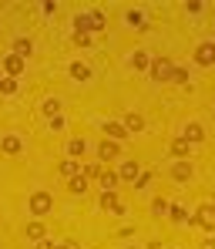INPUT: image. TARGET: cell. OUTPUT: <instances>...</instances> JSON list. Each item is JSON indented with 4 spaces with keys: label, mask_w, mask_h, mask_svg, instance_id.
Here are the masks:
<instances>
[{
    "label": "cell",
    "mask_w": 215,
    "mask_h": 249,
    "mask_svg": "<svg viewBox=\"0 0 215 249\" xmlns=\"http://www.w3.org/2000/svg\"><path fill=\"white\" fill-rule=\"evenodd\" d=\"M3 152H7V155H17V152H20V138H17V135H7V138H3Z\"/></svg>",
    "instance_id": "d6986e66"
},
{
    "label": "cell",
    "mask_w": 215,
    "mask_h": 249,
    "mask_svg": "<svg viewBox=\"0 0 215 249\" xmlns=\"http://www.w3.org/2000/svg\"><path fill=\"white\" fill-rule=\"evenodd\" d=\"M74 31H78L81 37H87V31H94V24H91V14H78V17H74Z\"/></svg>",
    "instance_id": "30bf717a"
},
{
    "label": "cell",
    "mask_w": 215,
    "mask_h": 249,
    "mask_svg": "<svg viewBox=\"0 0 215 249\" xmlns=\"http://www.w3.org/2000/svg\"><path fill=\"white\" fill-rule=\"evenodd\" d=\"M71 78H74V81H87V78H91V68H87V64H71Z\"/></svg>",
    "instance_id": "ac0fdd59"
},
{
    "label": "cell",
    "mask_w": 215,
    "mask_h": 249,
    "mask_svg": "<svg viewBox=\"0 0 215 249\" xmlns=\"http://www.w3.org/2000/svg\"><path fill=\"white\" fill-rule=\"evenodd\" d=\"M67 152H71V159H78V155H84V142H81V138H71V145H67Z\"/></svg>",
    "instance_id": "603a6c76"
},
{
    "label": "cell",
    "mask_w": 215,
    "mask_h": 249,
    "mask_svg": "<svg viewBox=\"0 0 215 249\" xmlns=\"http://www.w3.org/2000/svg\"><path fill=\"white\" fill-rule=\"evenodd\" d=\"M44 111H47V115L54 118V115L61 111V101H57V98H47V101H44Z\"/></svg>",
    "instance_id": "d4e9b609"
},
{
    "label": "cell",
    "mask_w": 215,
    "mask_h": 249,
    "mask_svg": "<svg viewBox=\"0 0 215 249\" xmlns=\"http://www.w3.org/2000/svg\"><path fill=\"white\" fill-rule=\"evenodd\" d=\"M148 249H162V246H158V243H151V246H148Z\"/></svg>",
    "instance_id": "e575fe53"
},
{
    "label": "cell",
    "mask_w": 215,
    "mask_h": 249,
    "mask_svg": "<svg viewBox=\"0 0 215 249\" xmlns=\"http://www.w3.org/2000/svg\"><path fill=\"white\" fill-rule=\"evenodd\" d=\"M168 215H172L175 222H185V219H188V212H185L182 206H172V209H168Z\"/></svg>",
    "instance_id": "484cf974"
},
{
    "label": "cell",
    "mask_w": 215,
    "mask_h": 249,
    "mask_svg": "<svg viewBox=\"0 0 215 249\" xmlns=\"http://www.w3.org/2000/svg\"><path fill=\"white\" fill-rule=\"evenodd\" d=\"M54 209V196H47V192H34L31 196V212L34 215H44V212H50Z\"/></svg>",
    "instance_id": "277c9868"
},
{
    "label": "cell",
    "mask_w": 215,
    "mask_h": 249,
    "mask_svg": "<svg viewBox=\"0 0 215 249\" xmlns=\"http://www.w3.org/2000/svg\"><path fill=\"white\" fill-rule=\"evenodd\" d=\"M172 178H175V182H188V178H192V165H188L185 159L175 162V165H172Z\"/></svg>",
    "instance_id": "ba28073f"
},
{
    "label": "cell",
    "mask_w": 215,
    "mask_h": 249,
    "mask_svg": "<svg viewBox=\"0 0 215 249\" xmlns=\"http://www.w3.org/2000/svg\"><path fill=\"white\" fill-rule=\"evenodd\" d=\"M195 64H202V68H212L215 64V41H205L195 47Z\"/></svg>",
    "instance_id": "3957f363"
},
{
    "label": "cell",
    "mask_w": 215,
    "mask_h": 249,
    "mask_svg": "<svg viewBox=\"0 0 215 249\" xmlns=\"http://www.w3.org/2000/svg\"><path fill=\"white\" fill-rule=\"evenodd\" d=\"M151 212H155V215H165V212H168V202H165V199H155V202H151Z\"/></svg>",
    "instance_id": "4316f807"
},
{
    "label": "cell",
    "mask_w": 215,
    "mask_h": 249,
    "mask_svg": "<svg viewBox=\"0 0 215 249\" xmlns=\"http://www.w3.org/2000/svg\"><path fill=\"white\" fill-rule=\"evenodd\" d=\"M37 249H54V243H44V239H41V243H37Z\"/></svg>",
    "instance_id": "d6a6232c"
},
{
    "label": "cell",
    "mask_w": 215,
    "mask_h": 249,
    "mask_svg": "<svg viewBox=\"0 0 215 249\" xmlns=\"http://www.w3.org/2000/svg\"><path fill=\"white\" fill-rule=\"evenodd\" d=\"M148 71H151V78H155V81H172V78H175V64L168 61V57L151 61V68H148Z\"/></svg>",
    "instance_id": "6da1fadb"
},
{
    "label": "cell",
    "mask_w": 215,
    "mask_h": 249,
    "mask_svg": "<svg viewBox=\"0 0 215 249\" xmlns=\"http://www.w3.org/2000/svg\"><path fill=\"white\" fill-rule=\"evenodd\" d=\"M67 189H71L74 196H84V192H87V178H84V175H74V178H67Z\"/></svg>",
    "instance_id": "7c38bea8"
},
{
    "label": "cell",
    "mask_w": 215,
    "mask_h": 249,
    "mask_svg": "<svg viewBox=\"0 0 215 249\" xmlns=\"http://www.w3.org/2000/svg\"><path fill=\"white\" fill-rule=\"evenodd\" d=\"M131 64H134V71H145V68H151V57L145 51H134L131 54Z\"/></svg>",
    "instance_id": "5bb4252c"
},
{
    "label": "cell",
    "mask_w": 215,
    "mask_h": 249,
    "mask_svg": "<svg viewBox=\"0 0 215 249\" xmlns=\"http://www.w3.org/2000/svg\"><path fill=\"white\" fill-rule=\"evenodd\" d=\"M141 175H145V172H141L138 162H125L121 172H118V178H121V182H134V185H138V178H141Z\"/></svg>",
    "instance_id": "8992f818"
},
{
    "label": "cell",
    "mask_w": 215,
    "mask_h": 249,
    "mask_svg": "<svg viewBox=\"0 0 215 249\" xmlns=\"http://www.w3.org/2000/svg\"><path fill=\"white\" fill-rule=\"evenodd\" d=\"M24 57H17V54H7L3 57V71H7V78H17V74H24Z\"/></svg>",
    "instance_id": "5b68a950"
},
{
    "label": "cell",
    "mask_w": 215,
    "mask_h": 249,
    "mask_svg": "<svg viewBox=\"0 0 215 249\" xmlns=\"http://www.w3.org/2000/svg\"><path fill=\"white\" fill-rule=\"evenodd\" d=\"M98 155H101V162H111V159H118V142H101Z\"/></svg>",
    "instance_id": "9c48e42d"
},
{
    "label": "cell",
    "mask_w": 215,
    "mask_h": 249,
    "mask_svg": "<svg viewBox=\"0 0 215 249\" xmlns=\"http://www.w3.org/2000/svg\"><path fill=\"white\" fill-rule=\"evenodd\" d=\"M195 226H202V229H212L215 232V206L212 202H205V206L195 209V219H192Z\"/></svg>",
    "instance_id": "7a4b0ae2"
},
{
    "label": "cell",
    "mask_w": 215,
    "mask_h": 249,
    "mask_svg": "<svg viewBox=\"0 0 215 249\" xmlns=\"http://www.w3.org/2000/svg\"><path fill=\"white\" fill-rule=\"evenodd\" d=\"M31 51H34V44L27 41V37H17V41H14V54H17V57H31Z\"/></svg>",
    "instance_id": "4fadbf2b"
},
{
    "label": "cell",
    "mask_w": 215,
    "mask_h": 249,
    "mask_svg": "<svg viewBox=\"0 0 215 249\" xmlns=\"http://www.w3.org/2000/svg\"><path fill=\"white\" fill-rule=\"evenodd\" d=\"M0 94H17V78H0Z\"/></svg>",
    "instance_id": "7402d4cb"
},
{
    "label": "cell",
    "mask_w": 215,
    "mask_h": 249,
    "mask_svg": "<svg viewBox=\"0 0 215 249\" xmlns=\"http://www.w3.org/2000/svg\"><path fill=\"white\" fill-rule=\"evenodd\" d=\"M104 131H108L111 138H125V135H128V128L121 122H104Z\"/></svg>",
    "instance_id": "2e32d148"
},
{
    "label": "cell",
    "mask_w": 215,
    "mask_h": 249,
    "mask_svg": "<svg viewBox=\"0 0 215 249\" xmlns=\"http://www.w3.org/2000/svg\"><path fill=\"white\" fill-rule=\"evenodd\" d=\"M202 135H205V131H202V124H188V128H185V135H182V138H185V142H188V145H195V142H202Z\"/></svg>",
    "instance_id": "8fae6325"
},
{
    "label": "cell",
    "mask_w": 215,
    "mask_h": 249,
    "mask_svg": "<svg viewBox=\"0 0 215 249\" xmlns=\"http://www.w3.org/2000/svg\"><path fill=\"white\" fill-rule=\"evenodd\" d=\"M27 236L41 243V239H44V226H41V222H31V226H27Z\"/></svg>",
    "instance_id": "cb8c5ba5"
},
{
    "label": "cell",
    "mask_w": 215,
    "mask_h": 249,
    "mask_svg": "<svg viewBox=\"0 0 215 249\" xmlns=\"http://www.w3.org/2000/svg\"><path fill=\"white\" fill-rule=\"evenodd\" d=\"M50 128H54V131H57V128H64V118H61V115H54V118H50Z\"/></svg>",
    "instance_id": "4dcf8cb0"
},
{
    "label": "cell",
    "mask_w": 215,
    "mask_h": 249,
    "mask_svg": "<svg viewBox=\"0 0 215 249\" xmlns=\"http://www.w3.org/2000/svg\"><path fill=\"white\" fill-rule=\"evenodd\" d=\"M185 7H188V10H192V14H198V10H202V7H205V3H202V0H188V3H185Z\"/></svg>",
    "instance_id": "f1b7e54d"
},
{
    "label": "cell",
    "mask_w": 215,
    "mask_h": 249,
    "mask_svg": "<svg viewBox=\"0 0 215 249\" xmlns=\"http://www.w3.org/2000/svg\"><path fill=\"white\" fill-rule=\"evenodd\" d=\"M57 172H61V175H64V178H74V175H78V172H81V168H78V162H74V159H64V162H61V168H57Z\"/></svg>",
    "instance_id": "e0dca14e"
},
{
    "label": "cell",
    "mask_w": 215,
    "mask_h": 249,
    "mask_svg": "<svg viewBox=\"0 0 215 249\" xmlns=\"http://www.w3.org/2000/svg\"><path fill=\"white\" fill-rule=\"evenodd\" d=\"M54 249H81L78 243H64V246H54Z\"/></svg>",
    "instance_id": "1f68e13d"
},
{
    "label": "cell",
    "mask_w": 215,
    "mask_h": 249,
    "mask_svg": "<svg viewBox=\"0 0 215 249\" xmlns=\"http://www.w3.org/2000/svg\"><path fill=\"white\" fill-rule=\"evenodd\" d=\"M98 178H101L104 192H111V185H118V182H121V178H118V172H108V168H101V175H98Z\"/></svg>",
    "instance_id": "9a60e30c"
},
{
    "label": "cell",
    "mask_w": 215,
    "mask_h": 249,
    "mask_svg": "<svg viewBox=\"0 0 215 249\" xmlns=\"http://www.w3.org/2000/svg\"><path fill=\"white\" fill-rule=\"evenodd\" d=\"M101 209H104V212H115V215H121V212H125V202H121L115 192H104V196H101Z\"/></svg>",
    "instance_id": "52a82bcc"
},
{
    "label": "cell",
    "mask_w": 215,
    "mask_h": 249,
    "mask_svg": "<svg viewBox=\"0 0 215 249\" xmlns=\"http://www.w3.org/2000/svg\"><path fill=\"white\" fill-rule=\"evenodd\" d=\"M87 175H91V178H98V175H101V165H87L84 168V178H87Z\"/></svg>",
    "instance_id": "f546056e"
},
{
    "label": "cell",
    "mask_w": 215,
    "mask_h": 249,
    "mask_svg": "<svg viewBox=\"0 0 215 249\" xmlns=\"http://www.w3.org/2000/svg\"><path fill=\"white\" fill-rule=\"evenodd\" d=\"M125 128H128V131H141V128H145V118H141V115H134V111H131L128 118H125Z\"/></svg>",
    "instance_id": "ffe728a7"
},
{
    "label": "cell",
    "mask_w": 215,
    "mask_h": 249,
    "mask_svg": "<svg viewBox=\"0 0 215 249\" xmlns=\"http://www.w3.org/2000/svg\"><path fill=\"white\" fill-rule=\"evenodd\" d=\"M202 249H215V243H212V239H209V243H205V246H202Z\"/></svg>",
    "instance_id": "836d02e7"
},
{
    "label": "cell",
    "mask_w": 215,
    "mask_h": 249,
    "mask_svg": "<svg viewBox=\"0 0 215 249\" xmlns=\"http://www.w3.org/2000/svg\"><path fill=\"white\" fill-rule=\"evenodd\" d=\"M175 84H188V71H182V68H175Z\"/></svg>",
    "instance_id": "83f0119b"
},
{
    "label": "cell",
    "mask_w": 215,
    "mask_h": 249,
    "mask_svg": "<svg viewBox=\"0 0 215 249\" xmlns=\"http://www.w3.org/2000/svg\"><path fill=\"white\" fill-rule=\"evenodd\" d=\"M212 206H215V202H212Z\"/></svg>",
    "instance_id": "d590c367"
},
{
    "label": "cell",
    "mask_w": 215,
    "mask_h": 249,
    "mask_svg": "<svg viewBox=\"0 0 215 249\" xmlns=\"http://www.w3.org/2000/svg\"><path fill=\"white\" fill-rule=\"evenodd\" d=\"M172 155L175 159H185V155H188V142H185V138H175L172 142Z\"/></svg>",
    "instance_id": "44dd1931"
}]
</instances>
